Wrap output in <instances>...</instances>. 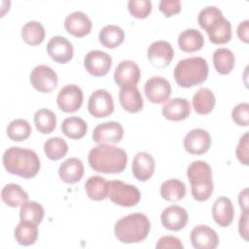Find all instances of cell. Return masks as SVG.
I'll list each match as a JSON object with an SVG mask.
<instances>
[{
	"mask_svg": "<svg viewBox=\"0 0 249 249\" xmlns=\"http://www.w3.org/2000/svg\"><path fill=\"white\" fill-rule=\"evenodd\" d=\"M248 136L249 133L245 132L239 139L238 145L236 147V158L237 160L244 165H248V147H249V143H248Z\"/></svg>",
	"mask_w": 249,
	"mask_h": 249,
	"instance_id": "obj_43",
	"label": "cell"
},
{
	"mask_svg": "<svg viewBox=\"0 0 249 249\" xmlns=\"http://www.w3.org/2000/svg\"><path fill=\"white\" fill-rule=\"evenodd\" d=\"M61 130L70 139H81L88 131V124L82 118L72 116L61 123Z\"/></svg>",
	"mask_w": 249,
	"mask_h": 249,
	"instance_id": "obj_30",
	"label": "cell"
},
{
	"mask_svg": "<svg viewBox=\"0 0 249 249\" xmlns=\"http://www.w3.org/2000/svg\"><path fill=\"white\" fill-rule=\"evenodd\" d=\"M151 223L143 213H132L122 217L115 225V236L123 243H138L149 234Z\"/></svg>",
	"mask_w": 249,
	"mask_h": 249,
	"instance_id": "obj_3",
	"label": "cell"
},
{
	"mask_svg": "<svg viewBox=\"0 0 249 249\" xmlns=\"http://www.w3.org/2000/svg\"><path fill=\"white\" fill-rule=\"evenodd\" d=\"M131 170L137 180L142 182L149 180L155 171L154 158L146 152L137 153L132 160Z\"/></svg>",
	"mask_w": 249,
	"mask_h": 249,
	"instance_id": "obj_21",
	"label": "cell"
},
{
	"mask_svg": "<svg viewBox=\"0 0 249 249\" xmlns=\"http://www.w3.org/2000/svg\"><path fill=\"white\" fill-rule=\"evenodd\" d=\"M119 100L124 110L129 113L140 112L144 105L142 95L136 87L121 89Z\"/></svg>",
	"mask_w": 249,
	"mask_h": 249,
	"instance_id": "obj_24",
	"label": "cell"
},
{
	"mask_svg": "<svg viewBox=\"0 0 249 249\" xmlns=\"http://www.w3.org/2000/svg\"><path fill=\"white\" fill-rule=\"evenodd\" d=\"M32 132L30 124L23 119H16L12 121L7 127L8 137L17 142L26 140Z\"/></svg>",
	"mask_w": 249,
	"mask_h": 249,
	"instance_id": "obj_38",
	"label": "cell"
},
{
	"mask_svg": "<svg viewBox=\"0 0 249 249\" xmlns=\"http://www.w3.org/2000/svg\"><path fill=\"white\" fill-rule=\"evenodd\" d=\"M144 92L151 103L161 104L166 102L171 93L169 82L160 76L148 79L144 85Z\"/></svg>",
	"mask_w": 249,
	"mask_h": 249,
	"instance_id": "obj_11",
	"label": "cell"
},
{
	"mask_svg": "<svg viewBox=\"0 0 249 249\" xmlns=\"http://www.w3.org/2000/svg\"><path fill=\"white\" fill-rule=\"evenodd\" d=\"M234 54L227 48H220L213 53V64L216 71L221 75H227L234 67Z\"/></svg>",
	"mask_w": 249,
	"mask_h": 249,
	"instance_id": "obj_33",
	"label": "cell"
},
{
	"mask_svg": "<svg viewBox=\"0 0 249 249\" xmlns=\"http://www.w3.org/2000/svg\"><path fill=\"white\" fill-rule=\"evenodd\" d=\"M124 40V30L114 24L104 26L99 32V42L108 49L119 47Z\"/></svg>",
	"mask_w": 249,
	"mask_h": 249,
	"instance_id": "obj_31",
	"label": "cell"
},
{
	"mask_svg": "<svg viewBox=\"0 0 249 249\" xmlns=\"http://www.w3.org/2000/svg\"><path fill=\"white\" fill-rule=\"evenodd\" d=\"M148 59L157 68H164L172 61L174 51L172 46L166 41L153 42L148 48Z\"/></svg>",
	"mask_w": 249,
	"mask_h": 249,
	"instance_id": "obj_15",
	"label": "cell"
},
{
	"mask_svg": "<svg viewBox=\"0 0 249 249\" xmlns=\"http://www.w3.org/2000/svg\"><path fill=\"white\" fill-rule=\"evenodd\" d=\"M223 18L222 12L214 6H208L203 8L198 14V24L201 28L206 30L210 25H212L219 18Z\"/></svg>",
	"mask_w": 249,
	"mask_h": 249,
	"instance_id": "obj_40",
	"label": "cell"
},
{
	"mask_svg": "<svg viewBox=\"0 0 249 249\" xmlns=\"http://www.w3.org/2000/svg\"><path fill=\"white\" fill-rule=\"evenodd\" d=\"M89 164L96 172L117 174L124 171L127 163L126 152L110 144H98L88 156Z\"/></svg>",
	"mask_w": 249,
	"mask_h": 249,
	"instance_id": "obj_1",
	"label": "cell"
},
{
	"mask_svg": "<svg viewBox=\"0 0 249 249\" xmlns=\"http://www.w3.org/2000/svg\"><path fill=\"white\" fill-rule=\"evenodd\" d=\"M236 33L238 38L244 43L249 42V20L245 19L241 21L236 29Z\"/></svg>",
	"mask_w": 249,
	"mask_h": 249,
	"instance_id": "obj_47",
	"label": "cell"
},
{
	"mask_svg": "<svg viewBox=\"0 0 249 249\" xmlns=\"http://www.w3.org/2000/svg\"><path fill=\"white\" fill-rule=\"evenodd\" d=\"M84 171V164L80 159L69 158L59 165L58 175L63 182L75 184L82 179Z\"/></svg>",
	"mask_w": 249,
	"mask_h": 249,
	"instance_id": "obj_23",
	"label": "cell"
},
{
	"mask_svg": "<svg viewBox=\"0 0 249 249\" xmlns=\"http://www.w3.org/2000/svg\"><path fill=\"white\" fill-rule=\"evenodd\" d=\"M45 34L44 26L36 20L26 22L21 28L22 40L30 46L40 45L45 39Z\"/></svg>",
	"mask_w": 249,
	"mask_h": 249,
	"instance_id": "obj_35",
	"label": "cell"
},
{
	"mask_svg": "<svg viewBox=\"0 0 249 249\" xmlns=\"http://www.w3.org/2000/svg\"><path fill=\"white\" fill-rule=\"evenodd\" d=\"M124 128L118 122L111 121L95 126L92 132V140L97 144H114L122 140Z\"/></svg>",
	"mask_w": 249,
	"mask_h": 249,
	"instance_id": "obj_14",
	"label": "cell"
},
{
	"mask_svg": "<svg viewBox=\"0 0 249 249\" xmlns=\"http://www.w3.org/2000/svg\"><path fill=\"white\" fill-rule=\"evenodd\" d=\"M248 210L242 211V214L239 218L238 223V231L240 233V236L244 238L245 240H248Z\"/></svg>",
	"mask_w": 249,
	"mask_h": 249,
	"instance_id": "obj_46",
	"label": "cell"
},
{
	"mask_svg": "<svg viewBox=\"0 0 249 249\" xmlns=\"http://www.w3.org/2000/svg\"><path fill=\"white\" fill-rule=\"evenodd\" d=\"M238 203L242 211L248 210V189H244L238 196Z\"/></svg>",
	"mask_w": 249,
	"mask_h": 249,
	"instance_id": "obj_48",
	"label": "cell"
},
{
	"mask_svg": "<svg viewBox=\"0 0 249 249\" xmlns=\"http://www.w3.org/2000/svg\"><path fill=\"white\" fill-rule=\"evenodd\" d=\"M190 239L196 249H214L219 245L218 233L206 225H199L194 228L191 231Z\"/></svg>",
	"mask_w": 249,
	"mask_h": 249,
	"instance_id": "obj_16",
	"label": "cell"
},
{
	"mask_svg": "<svg viewBox=\"0 0 249 249\" xmlns=\"http://www.w3.org/2000/svg\"><path fill=\"white\" fill-rule=\"evenodd\" d=\"M127 9L132 17L145 18L151 14L152 2L150 0H130L127 3Z\"/></svg>",
	"mask_w": 249,
	"mask_h": 249,
	"instance_id": "obj_41",
	"label": "cell"
},
{
	"mask_svg": "<svg viewBox=\"0 0 249 249\" xmlns=\"http://www.w3.org/2000/svg\"><path fill=\"white\" fill-rule=\"evenodd\" d=\"M107 196H109L111 201L115 204L131 207L140 201L141 194L133 185L124 183L120 180H113L108 182Z\"/></svg>",
	"mask_w": 249,
	"mask_h": 249,
	"instance_id": "obj_6",
	"label": "cell"
},
{
	"mask_svg": "<svg viewBox=\"0 0 249 249\" xmlns=\"http://www.w3.org/2000/svg\"><path fill=\"white\" fill-rule=\"evenodd\" d=\"M68 151V145L60 137H51L44 144V152L52 160H58L65 157Z\"/></svg>",
	"mask_w": 249,
	"mask_h": 249,
	"instance_id": "obj_39",
	"label": "cell"
},
{
	"mask_svg": "<svg viewBox=\"0 0 249 249\" xmlns=\"http://www.w3.org/2000/svg\"><path fill=\"white\" fill-rule=\"evenodd\" d=\"M49 55L57 63L65 64L69 62L74 54L72 44L62 36H53L47 45Z\"/></svg>",
	"mask_w": 249,
	"mask_h": 249,
	"instance_id": "obj_17",
	"label": "cell"
},
{
	"mask_svg": "<svg viewBox=\"0 0 249 249\" xmlns=\"http://www.w3.org/2000/svg\"><path fill=\"white\" fill-rule=\"evenodd\" d=\"M88 110L94 118H106L114 111V100L111 93L105 89L93 91L88 102Z\"/></svg>",
	"mask_w": 249,
	"mask_h": 249,
	"instance_id": "obj_7",
	"label": "cell"
},
{
	"mask_svg": "<svg viewBox=\"0 0 249 249\" xmlns=\"http://www.w3.org/2000/svg\"><path fill=\"white\" fill-rule=\"evenodd\" d=\"M140 68L132 60H124L119 63L114 72V81L121 89L136 87L140 80Z\"/></svg>",
	"mask_w": 249,
	"mask_h": 249,
	"instance_id": "obj_10",
	"label": "cell"
},
{
	"mask_svg": "<svg viewBox=\"0 0 249 249\" xmlns=\"http://www.w3.org/2000/svg\"><path fill=\"white\" fill-rule=\"evenodd\" d=\"M86 70L94 77L105 76L111 69L112 57L105 52L94 50L89 52L84 58Z\"/></svg>",
	"mask_w": 249,
	"mask_h": 249,
	"instance_id": "obj_12",
	"label": "cell"
},
{
	"mask_svg": "<svg viewBox=\"0 0 249 249\" xmlns=\"http://www.w3.org/2000/svg\"><path fill=\"white\" fill-rule=\"evenodd\" d=\"M33 121L37 130L42 134L53 132L56 125L55 114L47 108H42L36 111L33 116Z\"/></svg>",
	"mask_w": 249,
	"mask_h": 249,
	"instance_id": "obj_36",
	"label": "cell"
},
{
	"mask_svg": "<svg viewBox=\"0 0 249 249\" xmlns=\"http://www.w3.org/2000/svg\"><path fill=\"white\" fill-rule=\"evenodd\" d=\"M38 237V225L20 221L15 230V238L18 244L30 246L35 243Z\"/></svg>",
	"mask_w": 249,
	"mask_h": 249,
	"instance_id": "obj_34",
	"label": "cell"
},
{
	"mask_svg": "<svg viewBox=\"0 0 249 249\" xmlns=\"http://www.w3.org/2000/svg\"><path fill=\"white\" fill-rule=\"evenodd\" d=\"M183 144L188 153L192 155H202L211 146V136L205 129L195 128L186 134Z\"/></svg>",
	"mask_w": 249,
	"mask_h": 249,
	"instance_id": "obj_13",
	"label": "cell"
},
{
	"mask_svg": "<svg viewBox=\"0 0 249 249\" xmlns=\"http://www.w3.org/2000/svg\"><path fill=\"white\" fill-rule=\"evenodd\" d=\"M3 202L10 207H18L28 200L27 193L18 184H7L1 192Z\"/></svg>",
	"mask_w": 249,
	"mask_h": 249,
	"instance_id": "obj_28",
	"label": "cell"
},
{
	"mask_svg": "<svg viewBox=\"0 0 249 249\" xmlns=\"http://www.w3.org/2000/svg\"><path fill=\"white\" fill-rule=\"evenodd\" d=\"M188 220L189 214L187 210L179 205H170L160 214V222L162 226L169 231H177L184 229Z\"/></svg>",
	"mask_w": 249,
	"mask_h": 249,
	"instance_id": "obj_18",
	"label": "cell"
},
{
	"mask_svg": "<svg viewBox=\"0 0 249 249\" xmlns=\"http://www.w3.org/2000/svg\"><path fill=\"white\" fill-rule=\"evenodd\" d=\"M163 117L169 121L178 122L187 119L191 114V105L186 98L177 97L165 102L161 108Z\"/></svg>",
	"mask_w": 249,
	"mask_h": 249,
	"instance_id": "obj_20",
	"label": "cell"
},
{
	"mask_svg": "<svg viewBox=\"0 0 249 249\" xmlns=\"http://www.w3.org/2000/svg\"><path fill=\"white\" fill-rule=\"evenodd\" d=\"M156 248L157 249H163V248H180V249H183L184 246L181 242L180 239H178L177 237L175 236H172V235H164V236H161L157 244H156Z\"/></svg>",
	"mask_w": 249,
	"mask_h": 249,
	"instance_id": "obj_45",
	"label": "cell"
},
{
	"mask_svg": "<svg viewBox=\"0 0 249 249\" xmlns=\"http://www.w3.org/2000/svg\"><path fill=\"white\" fill-rule=\"evenodd\" d=\"M193 197L197 201L207 200L213 193L212 171L210 165L203 160L193 161L187 169Z\"/></svg>",
	"mask_w": 249,
	"mask_h": 249,
	"instance_id": "obj_5",
	"label": "cell"
},
{
	"mask_svg": "<svg viewBox=\"0 0 249 249\" xmlns=\"http://www.w3.org/2000/svg\"><path fill=\"white\" fill-rule=\"evenodd\" d=\"M58 78L55 71L47 65H38L30 73V83L41 92H51L57 86Z\"/></svg>",
	"mask_w": 249,
	"mask_h": 249,
	"instance_id": "obj_8",
	"label": "cell"
},
{
	"mask_svg": "<svg viewBox=\"0 0 249 249\" xmlns=\"http://www.w3.org/2000/svg\"><path fill=\"white\" fill-rule=\"evenodd\" d=\"M66 31L74 37H84L88 35L92 27L91 20L83 12L76 11L69 14L64 20Z\"/></svg>",
	"mask_w": 249,
	"mask_h": 249,
	"instance_id": "obj_19",
	"label": "cell"
},
{
	"mask_svg": "<svg viewBox=\"0 0 249 249\" xmlns=\"http://www.w3.org/2000/svg\"><path fill=\"white\" fill-rule=\"evenodd\" d=\"M216 98L213 91L207 88L198 89L193 96V107L199 115H207L213 111Z\"/></svg>",
	"mask_w": 249,
	"mask_h": 249,
	"instance_id": "obj_27",
	"label": "cell"
},
{
	"mask_svg": "<svg viewBox=\"0 0 249 249\" xmlns=\"http://www.w3.org/2000/svg\"><path fill=\"white\" fill-rule=\"evenodd\" d=\"M159 9L166 18L172 17L181 11V1H160Z\"/></svg>",
	"mask_w": 249,
	"mask_h": 249,
	"instance_id": "obj_44",
	"label": "cell"
},
{
	"mask_svg": "<svg viewBox=\"0 0 249 249\" xmlns=\"http://www.w3.org/2000/svg\"><path fill=\"white\" fill-rule=\"evenodd\" d=\"M212 216L218 226L229 227L234 217V209L231 199L227 196L218 197L212 206Z\"/></svg>",
	"mask_w": 249,
	"mask_h": 249,
	"instance_id": "obj_22",
	"label": "cell"
},
{
	"mask_svg": "<svg viewBox=\"0 0 249 249\" xmlns=\"http://www.w3.org/2000/svg\"><path fill=\"white\" fill-rule=\"evenodd\" d=\"M85 190L90 199L95 201L103 200L107 197L108 181L101 176H91L86 181Z\"/></svg>",
	"mask_w": 249,
	"mask_h": 249,
	"instance_id": "obj_32",
	"label": "cell"
},
{
	"mask_svg": "<svg viewBox=\"0 0 249 249\" xmlns=\"http://www.w3.org/2000/svg\"><path fill=\"white\" fill-rule=\"evenodd\" d=\"M203 45L204 37L197 29H186L178 37V46L186 53L197 52L202 49Z\"/></svg>",
	"mask_w": 249,
	"mask_h": 249,
	"instance_id": "obj_25",
	"label": "cell"
},
{
	"mask_svg": "<svg viewBox=\"0 0 249 249\" xmlns=\"http://www.w3.org/2000/svg\"><path fill=\"white\" fill-rule=\"evenodd\" d=\"M160 193L163 199L170 202H176L185 196L186 186L179 179H168L160 185Z\"/></svg>",
	"mask_w": 249,
	"mask_h": 249,
	"instance_id": "obj_29",
	"label": "cell"
},
{
	"mask_svg": "<svg viewBox=\"0 0 249 249\" xmlns=\"http://www.w3.org/2000/svg\"><path fill=\"white\" fill-rule=\"evenodd\" d=\"M231 119L233 122L241 126L248 125L249 119V105L246 102L237 104L231 111Z\"/></svg>",
	"mask_w": 249,
	"mask_h": 249,
	"instance_id": "obj_42",
	"label": "cell"
},
{
	"mask_svg": "<svg viewBox=\"0 0 249 249\" xmlns=\"http://www.w3.org/2000/svg\"><path fill=\"white\" fill-rule=\"evenodd\" d=\"M83 91L80 87L74 84L64 86L58 92L56 103L58 108L65 113L78 111L83 104Z\"/></svg>",
	"mask_w": 249,
	"mask_h": 249,
	"instance_id": "obj_9",
	"label": "cell"
},
{
	"mask_svg": "<svg viewBox=\"0 0 249 249\" xmlns=\"http://www.w3.org/2000/svg\"><path fill=\"white\" fill-rule=\"evenodd\" d=\"M205 31L213 44H225L231 39V22L224 17L215 21Z\"/></svg>",
	"mask_w": 249,
	"mask_h": 249,
	"instance_id": "obj_26",
	"label": "cell"
},
{
	"mask_svg": "<svg viewBox=\"0 0 249 249\" xmlns=\"http://www.w3.org/2000/svg\"><path fill=\"white\" fill-rule=\"evenodd\" d=\"M3 164L9 173L25 179L36 176L41 167L38 155L21 147L8 148L3 154Z\"/></svg>",
	"mask_w": 249,
	"mask_h": 249,
	"instance_id": "obj_2",
	"label": "cell"
},
{
	"mask_svg": "<svg viewBox=\"0 0 249 249\" xmlns=\"http://www.w3.org/2000/svg\"><path fill=\"white\" fill-rule=\"evenodd\" d=\"M44 208L36 201H26L20 206L19 219L20 221L39 225L44 218Z\"/></svg>",
	"mask_w": 249,
	"mask_h": 249,
	"instance_id": "obj_37",
	"label": "cell"
},
{
	"mask_svg": "<svg viewBox=\"0 0 249 249\" xmlns=\"http://www.w3.org/2000/svg\"><path fill=\"white\" fill-rule=\"evenodd\" d=\"M209 68L201 56L181 59L174 67V79L181 88H191L202 84L208 76Z\"/></svg>",
	"mask_w": 249,
	"mask_h": 249,
	"instance_id": "obj_4",
	"label": "cell"
}]
</instances>
